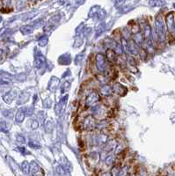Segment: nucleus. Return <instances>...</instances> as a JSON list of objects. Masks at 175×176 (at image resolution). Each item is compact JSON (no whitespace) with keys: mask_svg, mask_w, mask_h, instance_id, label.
Listing matches in <instances>:
<instances>
[{"mask_svg":"<svg viewBox=\"0 0 175 176\" xmlns=\"http://www.w3.org/2000/svg\"><path fill=\"white\" fill-rule=\"evenodd\" d=\"M155 27L158 34V37L161 42H164L165 39V25L161 16H158L155 21Z\"/></svg>","mask_w":175,"mask_h":176,"instance_id":"nucleus-1","label":"nucleus"},{"mask_svg":"<svg viewBox=\"0 0 175 176\" xmlns=\"http://www.w3.org/2000/svg\"><path fill=\"white\" fill-rule=\"evenodd\" d=\"M165 21H166V25L167 27L169 29V31L171 33L175 31V20L173 12H169L166 17H165Z\"/></svg>","mask_w":175,"mask_h":176,"instance_id":"nucleus-2","label":"nucleus"},{"mask_svg":"<svg viewBox=\"0 0 175 176\" xmlns=\"http://www.w3.org/2000/svg\"><path fill=\"white\" fill-rule=\"evenodd\" d=\"M96 63H97V66H98L99 70H100V71H104V69L106 68V58L104 57L103 55L99 54V55L97 56V58H96Z\"/></svg>","mask_w":175,"mask_h":176,"instance_id":"nucleus-3","label":"nucleus"},{"mask_svg":"<svg viewBox=\"0 0 175 176\" xmlns=\"http://www.w3.org/2000/svg\"><path fill=\"white\" fill-rule=\"evenodd\" d=\"M99 100H100V95H99L98 93H91V94L88 96L87 100H86V105H87V106H92L93 104L98 102Z\"/></svg>","mask_w":175,"mask_h":176,"instance_id":"nucleus-4","label":"nucleus"},{"mask_svg":"<svg viewBox=\"0 0 175 176\" xmlns=\"http://www.w3.org/2000/svg\"><path fill=\"white\" fill-rule=\"evenodd\" d=\"M16 97V93H15V91H11L10 93H6L5 95H4V97H3V100H4V101L5 102H6V103L10 104L13 100H14V98Z\"/></svg>","mask_w":175,"mask_h":176,"instance_id":"nucleus-5","label":"nucleus"},{"mask_svg":"<svg viewBox=\"0 0 175 176\" xmlns=\"http://www.w3.org/2000/svg\"><path fill=\"white\" fill-rule=\"evenodd\" d=\"M142 29H143V34H144V37L147 40L150 38V36L151 35V28H150V26L148 24H144L142 26Z\"/></svg>","mask_w":175,"mask_h":176,"instance_id":"nucleus-6","label":"nucleus"},{"mask_svg":"<svg viewBox=\"0 0 175 176\" xmlns=\"http://www.w3.org/2000/svg\"><path fill=\"white\" fill-rule=\"evenodd\" d=\"M129 52H130L132 55H136L138 53V48L135 44V42H130L129 43Z\"/></svg>","mask_w":175,"mask_h":176,"instance_id":"nucleus-7","label":"nucleus"},{"mask_svg":"<svg viewBox=\"0 0 175 176\" xmlns=\"http://www.w3.org/2000/svg\"><path fill=\"white\" fill-rule=\"evenodd\" d=\"M107 58L109 62H114L116 61V56H115V52L113 51V50H108L107 51Z\"/></svg>","mask_w":175,"mask_h":176,"instance_id":"nucleus-8","label":"nucleus"},{"mask_svg":"<svg viewBox=\"0 0 175 176\" xmlns=\"http://www.w3.org/2000/svg\"><path fill=\"white\" fill-rule=\"evenodd\" d=\"M24 118H25V112L23 109H20L16 114V121L18 123H21V122H23Z\"/></svg>","mask_w":175,"mask_h":176,"instance_id":"nucleus-9","label":"nucleus"},{"mask_svg":"<svg viewBox=\"0 0 175 176\" xmlns=\"http://www.w3.org/2000/svg\"><path fill=\"white\" fill-rule=\"evenodd\" d=\"M21 31L23 34H28L33 32V27L30 26H24L21 28Z\"/></svg>","mask_w":175,"mask_h":176,"instance_id":"nucleus-10","label":"nucleus"},{"mask_svg":"<svg viewBox=\"0 0 175 176\" xmlns=\"http://www.w3.org/2000/svg\"><path fill=\"white\" fill-rule=\"evenodd\" d=\"M21 168H22V171L25 173V174H27L29 171H30V166H29V163L27 162V161H24L21 165Z\"/></svg>","mask_w":175,"mask_h":176,"instance_id":"nucleus-11","label":"nucleus"},{"mask_svg":"<svg viewBox=\"0 0 175 176\" xmlns=\"http://www.w3.org/2000/svg\"><path fill=\"white\" fill-rule=\"evenodd\" d=\"M44 62V56H37L35 60V66L37 68H40Z\"/></svg>","mask_w":175,"mask_h":176,"instance_id":"nucleus-12","label":"nucleus"},{"mask_svg":"<svg viewBox=\"0 0 175 176\" xmlns=\"http://www.w3.org/2000/svg\"><path fill=\"white\" fill-rule=\"evenodd\" d=\"M0 130L1 131H4V132H7L9 130V126L5 122H2L0 123Z\"/></svg>","mask_w":175,"mask_h":176,"instance_id":"nucleus-13","label":"nucleus"},{"mask_svg":"<svg viewBox=\"0 0 175 176\" xmlns=\"http://www.w3.org/2000/svg\"><path fill=\"white\" fill-rule=\"evenodd\" d=\"M101 93H103V94H105V95H109V94L111 93V89H110L109 86L105 85L104 87L101 88Z\"/></svg>","mask_w":175,"mask_h":176,"instance_id":"nucleus-14","label":"nucleus"},{"mask_svg":"<svg viewBox=\"0 0 175 176\" xmlns=\"http://www.w3.org/2000/svg\"><path fill=\"white\" fill-rule=\"evenodd\" d=\"M113 156H108L106 159V162L107 163V165H110L111 163H113Z\"/></svg>","mask_w":175,"mask_h":176,"instance_id":"nucleus-15","label":"nucleus"},{"mask_svg":"<svg viewBox=\"0 0 175 176\" xmlns=\"http://www.w3.org/2000/svg\"><path fill=\"white\" fill-rule=\"evenodd\" d=\"M124 1L125 0H115V6H117V7L121 6V5L123 4Z\"/></svg>","mask_w":175,"mask_h":176,"instance_id":"nucleus-16","label":"nucleus"},{"mask_svg":"<svg viewBox=\"0 0 175 176\" xmlns=\"http://www.w3.org/2000/svg\"><path fill=\"white\" fill-rule=\"evenodd\" d=\"M17 140H18L19 142H21V143H25V138H24L23 136H20V135L17 136Z\"/></svg>","mask_w":175,"mask_h":176,"instance_id":"nucleus-17","label":"nucleus"},{"mask_svg":"<svg viewBox=\"0 0 175 176\" xmlns=\"http://www.w3.org/2000/svg\"><path fill=\"white\" fill-rule=\"evenodd\" d=\"M37 126H38V123H37V122H36V121L33 122V124H32V128H33V129H36V128H37Z\"/></svg>","mask_w":175,"mask_h":176,"instance_id":"nucleus-18","label":"nucleus"},{"mask_svg":"<svg viewBox=\"0 0 175 176\" xmlns=\"http://www.w3.org/2000/svg\"><path fill=\"white\" fill-rule=\"evenodd\" d=\"M84 0H78V4L81 5V4H83V3H84Z\"/></svg>","mask_w":175,"mask_h":176,"instance_id":"nucleus-19","label":"nucleus"},{"mask_svg":"<svg viewBox=\"0 0 175 176\" xmlns=\"http://www.w3.org/2000/svg\"><path fill=\"white\" fill-rule=\"evenodd\" d=\"M3 2H4L5 4H8V3L10 2V0H3Z\"/></svg>","mask_w":175,"mask_h":176,"instance_id":"nucleus-20","label":"nucleus"},{"mask_svg":"<svg viewBox=\"0 0 175 176\" xmlns=\"http://www.w3.org/2000/svg\"><path fill=\"white\" fill-rule=\"evenodd\" d=\"M1 21H2V18L0 17V22H1Z\"/></svg>","mask_w":175,"mask_h":176,"instance_id":"nucleus-21","label":"nucleus"},{"mask_svg":"<svg viewBox=\"0 0 175 176\" xmlns=\"http://www.w3.org/2000/svg\"><path fill=\"white\" fill-rule=\"evenodd\" d=\"M2 73H3V72H2V71H0V75H1Z\"/></svg>","mask_w":175,"mask_h":176,"instance_id":"nucleus-22","label":"nucleus"},{"mask_svg":"<svg viewBox=\"0 0 175 176\" xmlns=\"http://www.w3.org/2000/svg\"><path fill=\"white\" fill-rule=\"evenodd\" d=\"M174 32H175V31H174Z\"/></svg>","mask_w":175,"mask_h":176,"instance_id":"nucleus-23","label":"nucleus"}]
</instances>
